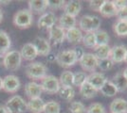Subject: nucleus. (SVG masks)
Instances as JSON below:
<instances>
[{
    "mask_svg": "<svg viewBox=\"0 0 127 113\" xmlns=\"http://www.w3.org/2000/svg\"><path fill=\"white\" fill-rule=\"evenodd\" d=\"M87 75L85 72H77L73 74V87H81L85 82H86Z\"/></svg>",
    "mask_w": 127,
    "mask_h": 113,
    "instance_id": "nucleus-35",
    "label": "nucleus"
},
{
    "mask_svg": "<svg viewBox=\"0 0 127 113\" xmlns=\"http://www.w3.org/2000/svg\"><path fill=\"white\" fill-rule=\"evenodd\" d=\"M24 92H25L26 95L30 99H33V98L41 97L43 91L40 84H38L37 82H35V81H31V82L27 83L25 85Z\"/></svg>",
    "mask_w": 127,
    "mask_h": 113,
    "instance_id": "nucleus-15",
    "label": "nucleus"
},
{
    "mask_svg": "<svg viewBox=\"0 0 127 113\" xmlns=\"http://www.w3.org/2000/svg\"><path fill=\"white\" fill-rule=\"evenodd\" d=\"M85 106L80 101H73L70 103L68 110L70 113H85Z\"/></svg>",
    "mask_w": 127,
    "mask_h": 113,
    "instance_id": "nucleus-36",
    "label": "nucleus"
},
{
    "mask_svg": "<svg viewBox=\"0 0 127 113\" xmlns=\"http://www.w3.org/2000/svg\"><path fill=\"white\" fill-rule=\"evenodd\" d=\"M33 45L35 46L38 56L47 57L51 52V45L48 40L43 37H36L33 41Z\"/></svg>",
    "mask_w": 127,
    "mask_h": 113,
    "instance_id": "nucleus-13",
    "label": "nucleus"
},
{
    "mask_svg": "<svg viewBox=\"0 0 127 113\" xmlns=\"http://www.w3.org/2000/svg\"><path fill=\"white\" fill-rule=\"evenodd\" d=\"M48 42H51L54 45L61 44L65 40V30L55 25L50 29H48Z\"/></svg>",
    "mask_w": 127,
    "mask_h": 113,
    "instance_id": "nucleus-11",
    "label": "nucleus"
},
{
    "mask_svg": "<svg viewBox=\"0 0 127 113\" xmlns=\"http://www.w3.org/2000/svg\"><path fill=\"white\" fill-rule=\"evenodd\" d=\"M110 113H111V112H110Z\"/></svg>",
    "mask_w": 127,
    "mask_h": 113,
    "instance_id": "nucleus-52",
    "label": "nucleus"
},
{
    "mask_svg": "<svg viewBox=\"0 0 127 113\" xmlns=\"http://www.w3.org/2000/svg\"><path fill=\"white\" fill-rule=\"evenodd\" d=\"M55 60L63 68L73 67L78 62V59L76 58L73 49H67V50L61 51L55 56Z\"/></svg>",
    "mask_w": 127,
    "mask_h": 113,
    "instance_id": "nucleus-5",
    "label": "nucleus"
},
{
    "mask_svg": "<svg viewBox=\"0 0 127 113\" xmlns=\"http://www.w3.org/2000/svg\"><path fill=\"white\" fill-rule=\"evenodd\" d=\"M21 87V82L18 76L14 75H8L3 78V91L8 93H15Z\"/></svg>",
    "mask_w": 127,
    "mask_h": 113,
    "instance_id": "nucleus-9",
    "label": "nucleus"
},
{
    "mask_svg": "<svg viewBox=\"0 0 127 113\" xmlns=\"http://www.w3.org/2000/svg\"><path fill=\"white\" fill-rule=\"evenodd\" d=\"M110 50L111 47L109 46V44L106 45H98L94 48V53L95 57L99 60L101 59H105L109 58V54H110Z\"/></svg>",
    "mask_w": 127,
    "mask_h": 113,
    "instance_id": "nucleus-28",
    "label": "nucleus"
},
{
    "mask_svg": "<svg viewBox=\"0 0 127 113\" xmlns=\"http://www.w3.org/2000/svg\"><path fill=\"white\" fill-rule=\"evenodd\" d=\"M3 18H4V14H3V11L0 9V23L3 21Z\"/></svg>",
    "mask_w": 127,
    "mask_h": 113,
    "instance_id": "nucleus-46",
    "label": "nucleus"
},
{
    "mask_svg": "<svg viewBox=\"0 0 127 113\" xmlns=\"http://www.w3.org/2000/svg\"><path fill=\"white\" fill-rule=\"evenodd\" d=\"M28 105V110L32 113H43L45 102L41 97L39 98H33L30 99L29 102H27Z\"/></svg>",
    "mask_w": 127,
    "mask_h": 113,
    "instance_id": "nucleus-25",
    "label": "nucleus"
},
{
    "mask_svg": "<svg viewBox=\"0 0 127 113\" xmlns=\"http://www.w3.org/2000/svg\"><path fill=\"white\" fill-rule=\"evenodd\" d=\"M82 3L80 1H76V0H72L69 1L67 3H65L64 6V13L68 14L70 16L76 17L77 15H79L81 11H82Z\"/></svg>",
    "mask_w": 127,
    "mask_h": 113,
    "instance_id": "nucleus-18",
    "label": "nucleus"
},
{
    "mask_svg": "<svg viewBox=\"0 0 127 113\" xmlns=\"http://www.w3.org/2000/svg\"><path fill=\"white\" fill-rule=\"evenodd\" d=\"M73 51H74L75 55H76V58L78 59V61L82 59V57H83L84 54L85 53V51H84V49H83V47H80V46H76V47L73 49Z\"/></svg>",
    "mask_w": 127,
    "mask_h": 113,
    "instance_id": "nucleus-43",
    "label": "nucleus"
},
{
    "mask_svg": "<svg viewBox=\"0 0 127 113\" xmlns=\"http://www.w3.org/2000/svg\"><path fill=\"white\" fill-rule=\"evenodd\" d=\"M94 34H95V39H96V46L108 44L110 37H109L108 33L106 32L105 30L99 29L96 32H94Z\"/></svg>",
    "mask_w": 127,
    "mask_h": 113,
    "instance_id": "nucleus-31",
    "label": "nucleus"
},
{
    "mask_svg": "<svg viewBox=\"0 0 127 113\" xmlns=\"http://www.w3.org/2000/svg\"><path fill=\"white\" fill-rule=\"evenodd\" d=\"M111 113H127V100L123 98H116L109 106Z\"/></svg>",
    "mask_w": 127,
    "mask_h": 113,
    "instance_id": "nucleus-21",
    "label": "nucleus"
},
{
    "mask_svg": "<svg viewBox=\"0 0 127 113\" xmlns=\"http://www.w3.org/2000/svg\"><path fill=\"white\" fill-rule=\"evenodd\" d=\"M112 2H113L114 6H115V8L117 9V11L118 10H121L122 8H124L125 6H127L126 0H114Z\"/></svg>",
    "mask_w": 127,
    "mask_h": 113,
    "instance_id": "nucleus-42",
    "label": "nucleus"
},
{
    "mask_svg": "<svg viewBox=\"0 0 127 113\" xmlns=\"http://www.w3.org/2000/svg\"><path fill=\"white\" fill-rule=\"evenodd\" d=\"M100 92H101V94L103 96H106V97H113L118 93V91H117L115 85L109 80L106 81L105 84L101 87Z\"/></svg>",
    "mask_w": 127,
    "mask_h": 113,
    "instance_id": "nucleus-30",
    "label": "nucleus"
},
{
    "mask_svg": "<svg viewBox=\"0 0 127 113\" xmlns=\"http://www.w3.org/2000/svg\"><path fill=\"white\" fill-rule=\"evenodd\" d=\"M59 96L63 100L71 101L75 97V89L73 86H61L59 90Z\"/></svg>",
    "mask_w": 127,
    "mask_h": 113,
    "instance_id": "nucleus-27",
    "label": "nucleus"
},
{
    "mask_svg": "<svg viewBox=\"0 0 127 113\" xmlns=\"http://www.w3.org/2000/svg\"><path fill=\"white\" fill-rule=\"evenodd\" d=\"M29 10L34 13H45L48 9V0H30L29 2Z\"/></svg>",
    "mask_w": 127,
    "mask_h": 113,
    "instance_id": "nucleus-19",
    "label": "nucleus"
},
{
    "mask_svg": "<svg viewBox=\"0 0 127 113\" xmlns=\"http://www.w3.org/2000/svg\"><path fill=\"white\" fill-rule=\"evenodd\" d=\"M25 73L27 76L32 80H42L46 75H48V68L42 62L34 61L27 65Z\"/></svg>",
    "mask_w": 127,
    "mask_h": 113,
    "instance_id": "nucleus-1",
    "label": "nucleus"
},
{
    "mask_svg": "<svg viewBox=\"0 0 127 113\" xmlns=\"http://www.w3.org/2000/svg\"><path fill=\"white\" fill-rule=\"evenodd\" d=\"M58 79L61 86H73V73L71 71L63 72Z\"/></svg>",
    "mask_w": 127,
    "mask_h": 113,
    "instance_id": "nucleus-32",
    "label": "nucleus"
},
{
    "mask_svg": "<svg viewBox=\"0 0 127 113\" xmlns=\"http://www.w3.org/2000/svg\"><path fill=\"white\" fill-rule=\"evenodd\" d=\"M5 107L11 113H25L28 110V105L25 99L20 95H13L11 97Z\"/></svg>",
    "mask_w": 127,
    "mask_h": 113,
    "instance_id": "nucleus-6",
    "label": "nucleus"
},
{
    "mask_svg": "<svg viewBox=\"0 0 127 113\" xmlns=\"http://www.w3.org/2000/svg\"><path fill=\"white\" fill-rule=\"evenodd\" d=\"M79 63L84 71L94 73L98 68L99 59L96 58L93 53H85L82 59L79 60Z\"/></svg>",
    "mask_w": 127,
    "mask_h": 113,
    "instance_id": "nucleus-8",
    "label": "nucleus"
},
{
    "mask_svg": "<svg viewBox=\"0 0 127 113\" xmlns=\"http://www.w3.org/2000/svg\"><path fill=\"white\" fill-rule=\"evenodd\" d=\"M11 46V40L8 33L0 29V58L4 57Z\"/></svg>",
    "mask_w": 127,
    "mask_h": 113,
    "instance_id": "nucleus-20",
    "label": "nucleus"
},
{
    "mask_svg": "<svg viewBox=\"0 0 127 113\" xmlns=\"http://www.w3.org/2000/svg\"><path fill=\"white\" fill-rule=\"evenodd\" d=\"M122 74H123V75L125 76V78L127 79V67L123 70V72H122Z\"/></svg>",
    "mask_w": 127,
    "mask_h": 113,
    "instance_id": "nucleus-49",
    "label": "nucleus"
},
{
    "mask_svg": "<svg viewBox=\"0 0 127 113\" xmlns=\"http://www.w3.org/2000/svg\"><path fill=\"white\" fill-rule=\"evenodd\" d=\"M116 16L118 17V20L127 21V6H125L124 8H122L121 10H118Z\"/></svg>",
    "mask_w": 127,
    "mask_h": 113,
    "instance_id": "nucleus-41",
    "label": "nucleus"
},
{
    "mask_svg": "<svg viewBox=\"0 0 127 113\" xmlns=\"http://www.w3.org/2000/svg\"><path fill=\"white\" fill-rule=\"evenodd\" d=\"M47 57H48V60H49V61L55 60V56H54V55H53L51 52H50V53H49V54H48Z\"/></svg>",
    "mask_w": 127,
    "mask_h": 113,
    "instance_id": "nucleus-45",
    "label": "nucleus"
},
{
    "mask_svg": "<svg viewBox=\"0 0 127 113\" xmlns=\"http://www.w3.org/2000/svg\"><path fill=\"white\" fill-rule=\"evenodd\" d=\"M22 64V57L17 50H10L3 57V66L9 71H17Z\"/></svg>",
    "mask_w": 127,
    "mask_h": 113,
    "instance_id": "nucleus-4",
    "label": "nucleus"
},
{
    "mask_svg": "<svg viewBox=\"0 0 127 113\" xmlns=\"http://www.w3.org/2000/svg\"><path fill=\"white\" fill-rule=\"evenodd\" d=\"M84 37V34L79 27H75L70 29L65 30V40L69 43H82V40Z\"/></svg>",
    "mask_w": 127,
    "mask_h": 113,
    "instance_id": "nucleus-17",
    "label": "nucleus"
},
{
    "mask_svg": "<svg viewBox=\"0 0 127 113\" xmlns=\"http://www.w3.org/2000/svg\"><path fill=\"white\" fill-rule=\"evenodd\" d=\"M10 3H11V1H0V4H3V5H8Z\"/></svg>",
    "mask_w": 127,
    "mask_h": 113,
    "instance_id": "nucleus-48",
    "label": "nucleus"
},
{
    "mask_svg": "<svg viewBox=\"0 0 127 113\" xmlns=\"http://www.w3.org/2000/svg\"><path fill=\"white\" fill-rule=\"evenodd\" d=\"M85 113H105V108L101 103H92L86 108Z\"/></svg>",
    "mask_w": 127,
    "mask_h": 113,
    "instance_id": "nucleus-37",
    "label": "nucleus"
},
{
    "mask_svg": "<svg viewBox=\"0 0 127 113\" xmlns=\"http://www.w3.org/2000/svg\"><path fill=\"white\" fill-rule=\"evenodd\" d=\"M124 62L127 63V52H126V56H125V59H124Z\"/></svg>",
    "mask_w": 127,
    "mask_h": 113,
    "instance_id": "nucleus-50",
    "label": "nucleus"
},
{
    "mask_svg": "<svg viewBox=\"0 0 127 113\" xmlns=\"http://www.w3.org/2000/svg\"><path fill=\"white\" fill-rule=\"evenodd\" d=\"M113 66H114V63L112 62L109 58L105 59H101V60H99V63H98V68L102 72L111 70Z\"/></svg>",
    "mask_w": 127,
    "mask_h": 113,
    "instance_id": "nucleus-38",
    "label": "nucleus"
},
{
    "mask_svg": "<svg viewBox=\"0 0 127 113\" xmlns=\"http://www.w3.org/2000/svg\"><path fill=\"white\" fill-rule=\"evenodd\" d=\"M117 11H117V9L115 8V6H114L112 1L104 0V1H103V4L101 5L99 12H100L103 17L111 18V17L116 16Z\"/></svg>",
    "mask_w": 127,
    "mask_h": 113,
    "instance_id": "nucleus-24",
    "label": "nucleus"
},
{
    "mask_svg": "<svg viewBox=\"0 0 127 113\" xmlns=\"http://www.w3.org/2000/svg\"><path fill=\"white\" fill-rule=\"evenodd\" d=\"M13 25L20 29L29 28L33 23V14L29 9H22L13 16Z\"/></svg>",
    "mask_w": 127,
    "mask_h": 113,
    "instance_id": "nucleus-3",
    "label": "nucleus"
},
{
    "mask_svg": "<svg viewBox=\"0 0 127 113\" xmlns=\"http://www.w3.org/2000/svg\"><path fill=\"white\" fill-rule=\"evenodd\" d=\"M56 21H57V18L55 13L52 11H47L39 17L37 21V27L41 29L48 30L56 25Z\"/></svg>",
    "mask_w": 127,
    "mask_h": 113,
    "instance_id": "nucleus-10",
    "label": "nucleus"
},
{
    "mask_svg": "<svg viewBox=\"0 0 127 113\" xmlns=\"http://www.w3.org/2000/svg\"><path fill=\"white\" fill-rule=\"evenodd\" d=\"M41 88H42L43 92H46L50 94H54V93H57L60 90V82L59 79L51 75H46L42 80H41Z\"/></svg>",
    "mask_w": 127,
    "mask_h": 113,
    "instance_id": "nucleus-7",
    "label": "nucleus"
},
{
    "mask_svg": "<svg viewBox=\"0 0 127 113\" xmlns=\"http://www.w3.org/2000/svg\"><path fill=\"white\" fill-rule=\"evenodd\" d=\"M20 55L22 57V59H25L28 61H32L38 57V53L36 51L35 46L33 45L32 43H25L21 48Z\"/></svg>",
    "mask_w": 127,
    "mask_h": 113,
    "instance_id": "nucleus-16",
    "label": "nucleus"
},
{
    "mask_svg": "<svg viewBox=\"0 0 127 113\" xmlns=\"http://www.w3.org/2000/svg\"><path fill=\"white\" fill-rule=\"evenodd\" d=\"M82 43L84 44V46L87 47V48H92L94 49L96 47V39H95V34L94 32H88L85 33L84 35Z\"/></svg>",
    "mask_w": 127,
    "mask_h": 113,
    "instance_id": "nucleus-34",
    "label": "nucleus"
},
{
    "mask_svg": "<svg viewBox=\"0 0 127 113\" xmlns=\"http://www.w3.org/2000/svg\"><path fill=\"white\" fill-rule=\"evenodd\" d=\"M58 26L60 27H62L64 30H67L70 29L72 27H75L77 25V20H76V17L70 16L68 14H65L63 13L58 20Z\"/></svg>",
    "mask_w": 127,
    "mask_h": 113,
    "instance_id": "nucleus-22",
    "label": "nucleus"
},
{
    "mask_svg": "<svg viewBox=\"0 0 127 113\" xmlns=\"http://www.w3.org/2000/svg\"><path fill=\"white\" fill-rule=\"evenodd\" d=\"M0 113H11V112L8 110V108H6L5 106L0 105Z\"/></svg>",
    "mask_w": 127,
    "mask_h": 113,
    "instance_id": "nucleus-44",
    "label": "nucleus"
},
{
    "mask_svg": "<svg viewBox=\"0 0 127 113\" xmlns=\"http://www.w3.org/2000/svg\"><path fill=\"white\" fill-rule=\"evenodd\" d=\"M101 21L95 15H83L79 20V28L85 33L96 32L100 29Z\"/></svg>",
    "mask_w": 127,
    "mask_h": 113,
    "instance_id": "nucleus-2",
    "label": "nucleus"
},
{
    "mask_svg": "<svg viewBox=\"0 0 127 113\" xmlns=\"http://www.w3.org/2000/svg\"><path fill=\"white\" fill-rule=\"evenodd\" d=\"M107 80H108L107 77L102 73L94 72V73H91L90 75H87L86 82L89 83L91 86L99 92L101 89V87L105 84V82Z\"/></svg>",
    "mask_w": 127,
    "mask_h": 113,
    "instance_id": "nucleus-14",
    "label": "nucleus"
},
{
    "mask_svg": "<svg viewBox=\"0 0 127 113\" xmlns=\"http://www.w3.org/2000/svg\"><path fill=\"white\" fill-rule=\"evenodd\" d=\"M104 0H91L89 1V7L92 11H99Z\"/></svg>",
    "mask_w": 127,
    "mask_h": 113,
    "instance_id": "nucleus-40",
    "label": "nucleus"
},
{
    "mask_svg": "<svg viewBox=\"0 0 127 113\" xmlns=\"http://www.w3.org/2000/svg\"><path fill=\"white\" fill-rule=\"evenodd\" d=\"M111 82L115 85L118 92H123L127 91V79L123 75L122 72L117 73L113 76Z\"/></svg>",
    "mask_w": 127,
    "mask_h": 113,
    "instance_id": "nucleus-23",
    "label": "nucleus"
},
{
    "mask_svg": "<svg viewBox=\"0 0 127 113\" xmlns=\"http://www.w3.org/2000/svg\"><path fill=\"white\" fill-rule=\"evenodd\" d=\"M65 1L64 0H48V8L52 11H58L64 9Z\"/></svg>",
    "mask_w": 127,
    "mask_h": 113,
    "instance_id": "nucleus-39",
    "label": "nucleus"
},
{
    "mask_svg": "<svg viewBox=\"0 0 127 113\" xmlns=\"http://www.w3.org/2000/svg\"><path fill=\"white\" fill-rule=\"evenodd\" d=\"M97 93H98V91L87 82H85L80 87V94L85 99H92L97 96Z\"/></svg>",
    "mask_w": 127,
    "mask_h": 113,
    "instance_id": "nucleus-26",
    "label": "nucleus"
},
{
    "mask_svg": "<svg viewBox=\"0 0 127 113\" xmlns=\"http://www.w3.org/2000/svg\"><path fill=\"white\" fill-rule=\"evenodd\" d=\"M60 111H61V105L57 101L50 100L45 103L43 113H60Z\"/></svg>",
    "mask_w": 127,
    "mask_h": 113,
    "instance_id": "nucleus-33",
    "label": "nucleus"
},
{
    "mask_svg": "<svg viewBox=\"0 0 127 113\" xmlns=\"http://www.w3.org/2000/svg\"><path fill=\"white\" fill-rule=\"evenodd\" d=\"M127 47L123 44L120 45H115L111 47L110 54H109V59H111L113 63H122L124 61L125 56H126Z\"/></svg>",
    "mask_w": 127,
    "mask_h": 113,
    "instance_id": "nucleus-12",
    "label": "nucleus"
},
{
    "mask_svg": "<svg viewBox=\"0 0 127 113\" xmlns=\"http://www.w3.org/2000/svg\"><path fill=\"white\" fill-rule=\"evenodd\" d=\"M2 89H3V78L0 77V92L2 91Z\"/></svg>",
    "mask_w": 127,
    "mask_h": 113,
    "instance_id": "nucleus-47",
    "label": "nucleus"
},
{
    "mask_svg": "<svg viewBox=\"0 0 127 113\" xmlns=\"http://www.w3.org/2000/svg\"><path fill=\"white\" fill-rule=\"evenodd\" d=\"M113 30L119 37H126L127 36V21L117 20L114 24Z\"/></svg>",
    "mask_w": 127,
    "mask_h": 113,
    "instance_id": "nucleus-29",
    "label": "nucleus"
},
{
    "mask_svg": "<svg viewBox=\"0 0 127 113\" xmlns=\"http://www.w3.org/2000/svg\"><path fill=\"white\" fill-rule=\"evenodd\" d=\"M0 59H1V58H0Z\"/></svg>",
    "mask_w": 127,
    "mask_h": 113,
    "instance_id": "nucleus-51",
    "label": "nucleus"
}]
</instances>
